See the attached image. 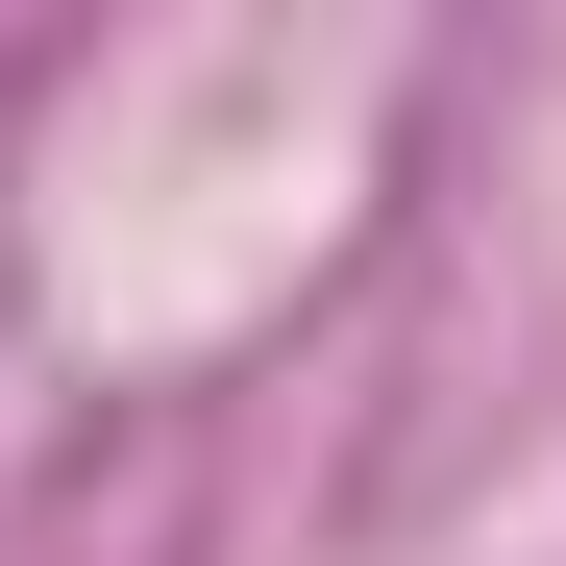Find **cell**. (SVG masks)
<instances>
[]
</instances>
